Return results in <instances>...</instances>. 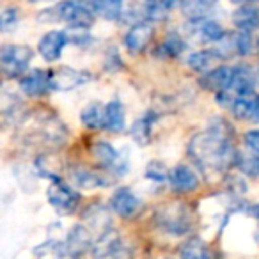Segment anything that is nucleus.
<instances>
[{
  "instance_id": "1",
  "label": "nucleus",
  "mask_w": 259,
  "mask_h": 259,
  "mask_svg": "<svg viewBox=\"0 0 259 259\" xmlns=\"http://www.w3.org/2000/svg\"><path fill=\"white\" fill-rule=\"evenodd\" d=\"M188 153L202 170L222 172L236 162L233 130L224 119H213L204 132H199L188 144Z\"/></svg>"
},
{
  "instance_id": "2",
  "label": "nucleus",
  "mask_w": 259,
  "mask_h": 259,
  "mask_svg": "<svg viewBox=\"0 0 259 259\" xmlns=\"http://www.w3.org/2000/svg\"><path fill=\"white\" fill-rule=\"evenodd\" d=\"M156 222L160 229L174 236H183L192 227V213L183 204H169L163 206L156 213Z\"/></svg>"
},
{
  "instance_id": "3",
  "label": "nucleus",
  "mask_w": 259,
  "mask_h": 259,
  "mask_svg": "<svg viewBox=\"0 0 259 259\" xmlns=\"http://www.w3.org/2000/svg\"><path fill=\"white\" fill-rule=\"evenodd\" d=\"M55 13L61 22L69 23L73 29H89L96 15L93 6L87 4L85 0H62L55 8Z\"/></svg>"
},
{
  "instance_id": "4",
  "label": "nucleus",
  "mask_w": 259,
  "mask_h": 259,
  "mask_svg": "<svg viewBox=\"0 0 259 259\" xmlns=\"http://www.w3.org/2000/svg\"><path fill=\"white\" fill-rule=\"evenodd\" d=\"M34 52L25 45H8L0 48V69L8 76H20L29 68Z\"/></svg>"
},
{
  "instance_id": "5",
  "label": "nucleus",
  "mask_w": 259,
  "mask_h": 259,
  "mask_svg": "<svg viewBox=\"0 0 259 259\" xmlns=\"http://www.w3.org/2000/svg\"><path fill=\"white\" fill-rule=\"evenodd\" d=\"M47 197L48 202L62 215H69V213L75 211L80 201V195L69 185L62 183L61 180L52 181V185L47 190Z\"/></svg>"
},
{
  "instance_id": "6",
  "label": "nucleus",
  "mask_w": 259,
  "mask_h": 259,
  "mask_svg": "<svg viewBox=\"0 0 259 259\" xmlns=\"http://www.w3.org/2000/svg\"><path fill=\"white\" fill-rule=\"evenodd\" d=\"M155 37V27L151 22H139L132 25L128 34L124 36V45L130 54H141L151 45Z\"/></svg>"
},
{
  "instance_id": "7",
  "label": "nucleus",
  "mask_w": 259,
  "mask_h": 259,
  "mask_svg": "<svg viewBox=\"0 0 259 259\" xmlns=\"http://www.w3.org/2000/svg\"><path fill=\"white\" fill-rule=\"evenodd\" d=\"M91 75L87 71H78L73 68H59L57 71H50V85L55 91H69L87 83Z\"/></svg>"
},
{
  "instance_id": "8",
  "label": "nucleus",
  "mask_w": 259,
  "mask_h": 259,
  "mask_svg": "<svg viewBox=\"0 0 259 259\" xmlns=\"http://www.w3.org/2000/svg\"><path fill=\"white\" fill-rule=\"evenodd\" d=\"M112 209L122 219H130V217L137 215L139 208H141V201L134 194V190H130L128 187H119L117 190L112 194L110 199Z\"/></svg>"
},
{
  "instance_id": "9",
  "label": "nucleus",
  "mask_w": 259,
  "mask_h": 259,
  "mask_svg": "<svg viewBox=\"0 0 259 259\" xmlns=\"http://www.w3.org/2000/svg\"><path fill=\"white\" fill-rule=\"evenodd\" d=\"M93 247V238H91V231L83 226H75L69 231L68 238L64 243V252L71 259H78L87 250Z\"/></svg>"
},
{
  "instance_id": "10",
  "label": "nucleus",
  "mask_w": 259,
  "mask_h": 259,
  "mask_svg": "<svg viewBox=\"0 0 259 259\" xmlns=\"http://www.w3.org/2000/svg\"><path fill=\"white\" fill-rule=\"evenodd\" d=\"M231 80H233V68L229 66H219V68H213L204 71V75L199 78L202 89L215 91L217 94L224 93V91H229Z\"/></svg>"
},
{
  "instance_id": "11",
  "label": "nucleus",
  "mask_w": 259,
  "mask_h": 259,
  "mask_svg": "<svg viewBox=\"0 0 259 259\" xmlns=\"http://www.w3.org/2000/svg\"><path fill=\"white\" fill-rule=\"evenodd\" d=\"M20 87L29 96H43L52 89L50 85V71L43 69H34L20 78Z\"/></svg>"
},
{
  "instance_id": "12",
  "label": "nucleus",
  "mask_w": 259,
  "mask_h": 259,
  "mask_svg": "<svg viewBox=\"0 0 259 259\" xmlns=\"http://www.w3.org/2000/svg\"><path fill=\"white\" fill-rule=\"evenodd\" d=\"M71 181L76 185V187L82 188H100V187H107L108 183H112V178L107 176V172H98L94 169H89V167H73L71 172Z\"/></svg>"
},
{
  "instance_id": "13",
  "label": "nucleus",
  "mask_w": 259,
  "mask_h": 259,
  "mask_svg": "<svg viewBox=\"0 0 259 259\" xmlns=\"http://www.w3.org/2000/svg\"><path fill=\"white\" fill-rule=\"evenodd\" d=\"M169 181L172 190L180 194H190L199 187V176L188 165L174 167L169 172Z\"/></svg>"
},
{
  "instance_id": "14",
  "label": "nucleus",
  "mask_w": 259,
  "mask_h": 259,
  "mask_svg": "<svg viewBox=\"0 0 259 259\" xmlns=\"http://www.w3.org/2000/svg\"><path fill=\"white\" fill-rule=\"evenodd\" d=\"M68 45V37H66V32H61V30H52V32L45 34L39 41V54L43 55L45 61L54 62L61 57L62 50Z\"/></svg>"
},
{
  "instance_id": "15",
  "label": "nucleus",
  "mask_w": 259,
  "mask_h": 259,
  "mask_svg": "<svg viewBox=\"0 0 259 259\" xmlns=\"http://www.w3.org/2000/svg\"><path fill=\"white\" fill-rule=\"evenodd\" d=\"M119 248H121V236H119V233L115 229L108 227L107 231H103L98 236V240L91 247V252H93V255L96 259H105L114 255Z\"/></svg>"
},
{
  "instance_id": "16",
  "label": "nucleus",
  "mask_w": 259,
  "mask_h": 259,
  "mask_svg": "<svg viewBox=\"0 0 259 259\" xmlns=\"http://www.w3.org/2000/svg\"><path fill=\"white\" fill-rule=\"evenodd\" d=\"M252 91H254V73L250 66L233 68V80L227 93H234L236 96H250Z\"/></svg>"
},
{
  "instance_id": "17",
  "label": "nucleus",
  "mask_w": 259,
  "mask_h": 259,
  "mask_svg": "<svg viewBox=\"0 0 259 259\" xmlns=\"http://www.w3.org/2000/svg\"><path fill=\"white\" fill-rule=\"evenodd\" d=\"M233 23L241 32H254L259 29V8L254 4H241L233 13Z\"/></svg>"
},
{
  "instance_id": "18",
  "label": "nucleus",
  "mask_w": 259,
  "mask_h": 259,
  "mask_svg": "<svg viewBox=\"0 0 259 259\" xmlns=\"http://www.w3.org/2000/svg\"><path fill=\"white\" fill-rule=\"evenodd\" d=\"M126 126V112L124 107H122L121 101L114 100L110 103L105 105V124L103 128H107L108 132H114V134H119L122 132Z\"/></svg>"
},
{
  "instance_id": "19",
  "label": "nucleus",
  "mask_w": 259,
  "mask_h": 259,
  "mask_svg": "<svg viewBox=\"0 0 259 259\" xmlns=\"http://www.w3.org/2000/svg\"><path fill=\"white\" fill-rule=\"evenodd\" d=\"M215 2L217 0H181L180 8L185 18L190 22H197L209 15V11L215 8Z\"/></svg>"
},
{
  "instance_id": "20",
  "label": "nucleus",
  "mask_w": 259,
  "mask_h": 259,
  "mask_svg": "<svg viewBox=\"0 0 259 259\" xmlns=\"http://www.w3.org/2000/svg\"><path fill=\"white\" fill-rule=\"evenodd\" d=\"M192 27H195V30H192L194 34H197L199 41H206V43H217L220 41L226 32H224L222 25L213 20H197V22H190Z\"/></svg>"
},
{
  "instance_id": "21",
  "label": "nucleus",
  "mask_w": 259,
  "mask_h": 259,
  "mask_svg": "<svg viewBox=\"0 0 259 259\" xmlns=\"http://www.w3.org/2000/svg\"><path fill=\"white\" fill-rule=\"evenodd\" d=\"M94 156L98 158V162L101 163L103 167L107 169H114V170H119L117 174H122L121 172V153L115 151V148L110 144V142H98L94 146Z\"/></svg>"
},
{
  "instance_id": "22",
  "label": "nucleus",
  "mask_w": 259,
  "mask_h": 259,
  "mask_svg": "<svg viewBox=\"0 0 259 259\" xmlns=\"http://www.w3.org/2000/svg\"><path fill=\"white\" fill-rule=\"evenodd\" d=\"M82 119L83 126L89 130H101L105 124V105H101L100 101H93L82 110Z\"/></svg>"
},
{
  "instance_id": "23",
  "label": "nucleus",
  "mask_w": 259,
  "mask_h": 259,
  "mask_svg": "<svg viewBox=\"0 0 259 259\" xmlns=\"http://www.w3.org/2000/svg\"><path fill=\"white\" fill-rule=\"evenodd\" d=\"M122 4L124 0H91L93 11L105 20H117L122 15Z\"/></svg>"
},
{
  "instance_id": "24",
  "label": "nucleus",
  "mask_w": 259,
  "mask_h": 259,
  "mask_svg": "<svg viewBox=\"0 0 259 259\" xmlns=\"http://www.w3.org/2000/svg\"><path fill=\"white\" fill-rule=\"evenodd\" d=\"M180 255L183 259H208V248H206L202 240H199V238H190V240L181 245Z\"/></svg>"
},
{
  "instance_id": "25",
  "label": "nucleus",
  "mask_w": 259,
  "mask_h": 259,
  "mask_svg": "<svg viewBox=\"0 0 259 259\" xmlns=\"http://www.w3.org/2000/svg\"><path fill=\"white\" fill-rule=\"evenodd\" d=\"M254 100L255 96H236L231 103V110H233L234 117L245 121V119H252L254 115Z\"/></svg>"
},
{
  "instance_id": "26",
  "label": "nucleus",
  "mask_w": 259,
  "mask_h": 259,
  "mask_svg": "<svg viewBox=\"0 0 259 259\" xmlns=\"http://www.w3.org/2000/svg\"><path fill=\"white\" fill-rule=\"evenodd\" d=\"M215 59L217 57L211 50H201V52H194V54H190L187 64L190 66L194 71L204 73V71H208L209 66H211V62L215 61Z\"/></svg>"
},
{
  "instance_id": "27",
  "label": "nucleus",
  "mask_w": 259,
  "mask_h": 259,
  "mask_svg": "<svg viewBox=\"0 0 259 259\" xmlns=\"http://www.w3.org/2000/svg\"><path fill=\"white\" fill-rule=\"evenodd\" d=\"M87 220L91 222V227L101 229V233L110 227V217H108V211L105 208H101V206L91 208V211L87 213Z\"/></svg>"
},
{
  "instance_id": "28",
  "label": "nucleus",
  "mask_w": 259,
  "mask_h": 259,
  "mask_svg": "<svg viewBox=\"0 0 259 259\" xmlns=\"http://www.w3.org/2000/svg\"><path fill=\"white\" fill-rule=\"evenodd\" d=\"M234 48L238 55H250L255 50V39L252 37V32L234 34Z\"/></svg>"
},
{
  "instance_id": "29",
  "label": "nucleus",
  "mask_w": 259,
  "mask_h": 259,
  "mask_svg": "<svg viewBox=\"0 0 259 259\" xmlns=\"http://www.w3.org/2000/svg\"><path fill=\"white\" fill-rule=\"evenodd\" d=\"M236 163L238 167L241 169V172L248 174V176H257L259 174V156L255 155H248V156H243L240 153H236Z\"/></svg>"
},
{
  "instance_id": "30",
  "label": "nucleus",
  "mask_w": 259,
  "mask_h": 259,
  "mask_svg": "<svg viewBox=\"0 0 259 259\" xmlns=\"http://www.w3.org/2000/svg\"><path fill=\"white\" fill-rule=\"evenodd\" d=\"M151 121H153V119L146 115L144 119H141V121L135 122L134 130H132V135H134L135 141H137L141 146H144L146 142L149 141V130H151Z\"/></svg>"
},
{
  "instance_id": "31",
  "label": "nucleus",
  "mask_w": 259,
  "mask_h": 259,
  "mask_svg": "<svg viewBox=\"0 0 259 259\" xmlns=\"http://www.w3.org/2000/svg\"><path fill=\"white\" fill-rule=\"evenodd\" d=\"M146 178L156 181V183H162V181L169 180V170H167V167L162 162H156L155 160V162H151L146 167Z\"/></svg>"
},
{
  "instance_id": "32",
  "label": "nucleus",
  "mask_w": 259,
  "mask_h": 259,
  "mask_svg": "<svg viewBox=\"0 0 259 259\" xmlns=\"http://www.w3.org/2000/svg\"><path fill=\"white\" fill-rule=\"evenodd\" d=\"M18 23V11L15 8H9L0 13V32H11Z\"/></svg>"
},
{
  "instance_id": "33",
  "label": "nucleus",
  "mask_w": 259,
  "mask_h": 259,
  "mask_svg": "<svg viewBox=\"0 0 259 259\" xmlns=\"http://www.w3.org/2000/svg\"><path fill=\"white\" fill-rule=\"evenodd\" d=\"M185 48V43L180 39L178 36H170L169 39L165 41V43L162 45V48L160 50L163 52V54L167 55V57H174V55H178L181 50Z\"/></svg>"
},
{
  "instance_id": "34",
  "label": "nucleus",
  "mask_w": 259,
  "mask_h": 259,
  "mask_svg": "<svg viewBox=\"0 0 259 259\" xmlns=\"http://www.w3.org/2000/svg\"><path fill=\"white\" fill-rule=\"evenodd\" d=\"M243 141H245V148L248 149V153L259 156V130H250V132H247Z\"/></svg>"
},
{
  "instance_id": "35",
  "label": "nucleus",
  "mask_w": 259,
  "mask_h": 259,
  "mask_svg": "<svg viewBox=\"0 0 259 259\" xmlns=\"http://www.w3.org/2000/svg\"><path fill=\"white\" fill-rule=\"evenodd\" d=\"M252 117L259 122V96H255V100H254V115H252Z\"/></svg>"
},
{
  "instance_id": "36",
  "label": "nucleus",
  "mask_w": 259,
  "mask_h": 259,
  "mask_svg": "<svg viewBox=\"0 0 259 259\" xmlns=\"http://www.w3.org/2000/svg\"><path fill=\"white\" fill-rule=\"evenodd\" d=\"M250 215L255 217V219H259V204L252 206V208H250Z\"/></svg>"
},
{
  "instance_id": "37",
  "label": "nucleus",
  "mask_w": 259,
  "mask_h": 259,
  "mask_svg": "<svg viewBox=\"0 0 259 259\" xmlns=\"http://www.w3.org/2000/svg\"><path fill=\"white\" fill-rule=\"evenodd\" d=\"M151 2H156V0H146V4H151Z\"/></svg>"
},
{
  "instance_id": "38",
  "label": "nucleus",
  "mask_w": 259,
  "mask_h": 259,
  "mask_svg": "<svg viewBox=\"0 0 259 259\" xmlns=\"http://www.w3.org/2000/svg\"><path fill=\"white\" fill-rule=\"evenodd\" d=\"M32 2H39V0H32Z\"/></svg>"
}]
</instances>
